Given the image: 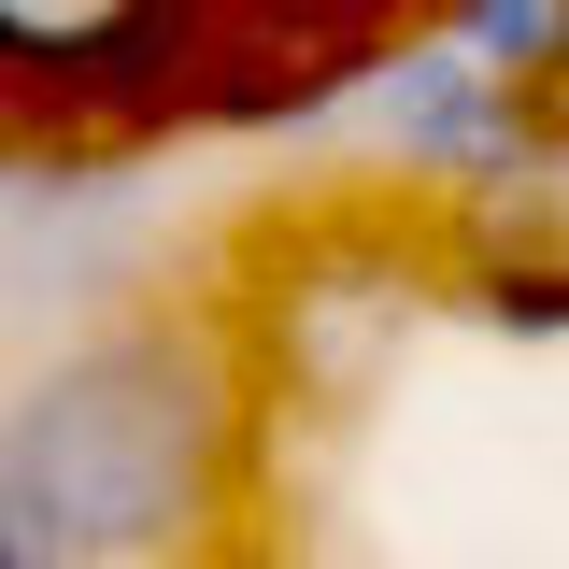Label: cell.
<instances>
[{"label": "cell", "instance_id": "6da1fadb", "mask_svg": "<svg viewBox=\"0 0 569 569\" xmlns=\"http://www.w3.org/2000/svg\"><path fill=\"white\" fill-rule=\"evenodd\" d=\"M242 413L257 370L228 313H100L0 399V485L43 512V541L86 569L186 556L242 498Z\"/></svg>", "mask_w": 569, "mask_h": 569}, {"label": "cell", "instance_id": "7a4b0ae2", "mask_svg": "<svg viewBox=\"0 0 569 569\" xmlns=\"http://www.w3.org/2000/svg\"><path fill=\"white\" fill-rule=\"evenodd\" d=\"M142 142H0V313H86L142 271Z\"/></svg>", "mask_w": 569, "mask_h": 569}, {"label": "cell", "instance_id": "3957f363", "mask_svg": "<svg viewBox=\"0 0 569 569\" xmlns=\"http://www.w3.org/2000/svg\"><path fill=\"white\" fill-rule=\"evenodd\" d=\"M441 299H456L470 328H498V342H569V228L470 242V257L441 271Z\"/></svg>", "mask_w": 569, "mask_h": 569}, {"label": "cell", "instance_id": "277c9868", "mask_svg": "<svg viewBox=\"0 0 569 569\" xmlns=\"http://www.w3.org/2000/svg\"><path fill=\"white\" fill-rule=\"evenodd\" d=\"M0 569H86V556H58V541H43V512L0 485Z\"/></svg>", "mask_w": 569, "mask_h": 569}]
</instances>
